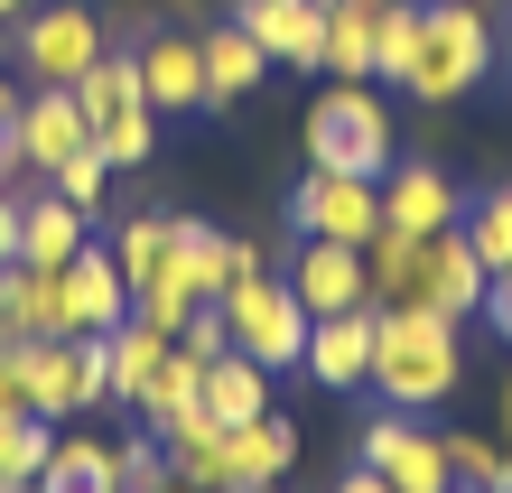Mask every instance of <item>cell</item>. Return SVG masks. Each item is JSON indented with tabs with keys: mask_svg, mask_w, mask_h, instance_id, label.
Wrapping results in <instances>:
<instances>
[{
	"mask_svg": "<svg viewBox=\"0 0 512 493\" xmlns=\"http://www.w3.org/2000/svg\"><path fill=\"white\" fill-rule=\"evenodd\" d=\"M494 56H503V38H494V0H419V19H410V56H401V94H419V103H457V94H475V84L494 75Z\"/></svg>",
	"mask_w": 512,
	"mask_h": 493,
	"instance_id": "6da1fadb",
	"label": "cell"
},
{
	"mask_svg": "<svg viewBox=\"0 0 512 493\" xmlns=\"http://www.w3.org/2000/svg\"><path fill=\"white\" fill-rule=\"evenodd\" d=\"M466 382V345L457 326L429 307H373V391L391 410H438Z\"/></svg>",
	"mask_w": 512,
	"mask_h": 493,
	"instance_id": "7a4b0ae2",
	"label": "cell"
},
{
	"mask_svg": "<svg viewBox=\"0 0 512 493\" xmlns=\"http://www.w3.org/2000/svg\"><path fill=\"white\" fill-rule=\"evenodd\" d=\"M298 149H308V168L382 177V168H391V103L373 94V84H326V94L308 103V131H298Z\"/></svg>",
	"mask_w": 512,
	"mask_h": 493,
	"instance_id": "3957f363",
	"label": "cell"
},
{
	"mask_svg": "<svg viewBox=\"0 0 512 493\" xmlns=\"http://www.w3.org/2000/svg\"><path fill=\"white\" fill-rule=\"evenodd\" d=\"M215 307H224V335H233V354H252L261 373H289V363L308 354V307H298V289H289V280H270V270L233 280Z\"/></svg>",
	"mask_w": 512,
	"mask_h": 493,
	"instance_id": "277c9868",
	"label": "cell"
},
{
	"mask_svg": "<svg viewBox=\"0 0 512 493\" xmlns=\"http://www.w3.org/2000/svg\"><path fill=\"white\" fill-rule=\"evenodd\" d=\"M289 233H317V242H364L382 233V177H345V168H308L289 196Z\"/></svg>",
	"mask_w": 512,
	"mask_h": 493,
	"instance_id": "5b68a950",
	"label": "cell"
},
{
	"mask_svg": "<svg viewBox=\"0 0 512 493\" xmlns=\"http://www.w3.org/2000/svg\"><path fill=\"white\" fill-rule=\"evenodd\" d=\"M112 38H103V10H84V0H38L19 28V66L38 84H75L84 66H94Z\"/></svg>",
	"mask_w": 512,
	"mask_h": 493,
	"instance_id": "8992f818",
	"label": "cell"
},
{
	"mask_svg": "<svg viewBox=\"0 0 512 493\" xmlns=\"http://www.w3.org/2000/svg\"><path fill=\"white\" fill-rule=\"evenodd\" d=\"M364 466L391 484V493H457V475H447V438H429L419 428V410H382L373 428H364Z\"/></svg>",
	"mask_w": 512,
	"mask_h": 493,
	"instance_id": "52a82bcc",
	"label": "cell"
},
{
	"mask_svg": "<svg viewBox=\"0 0 512 493\" xmlns=\"http://www.w3.org/2000/svg\"><path fill=\"white\" fill-rule=\"evenodd\" d=\"M280 280L298 289V307H308V317H354V307H373V280H364V252H354V242H298L289 252V270Z\"/></svg>",
	"mask_w": 512,
	"mask_h": 493,
	"instance_id": "ba28073f",
	"label": "cell"
},
{
	"mask_svg": "<svg viewBox=\"0 0 512 493\" xmlns=\"http://www.w3.org/2000/svg\"><path fill=\"white\" fill-rule=\"evenodd\" d=\"M289 466H298V428L280 410H261V419H243V428L215 438V493H270Z\"/></svg>",
	"mask_w": 512,
	"mask_h": 493,
	"instance_id": "9c48e42d",
	"label": "cell"
},
{
	"mask_svg": "<svg viewBox=\"0 0 512 493\" xmlns=\"http://www.w3.org/2000/svg\"><path fill=\"white\" fill-rule=\"evenodd\" d=\"M382 224L391 233H447V224H466V196L429 159H391L382 168Z\"/></svg>",
	"mask_w": 512,
	"mask_h": 493,
	"instance_id": "30bf717a",
	"label": "cell"
},
{
	"mask_svg": "<svg viewBox=\"0 0 512 493\" xmlns=\"http://www.w3.org/2000/svg\"><path fill=\"white\" fill-rule=\"evenodd\" d=\"M56 289H66V335H112L131 317V280H122V261H112V242H84V252L56 270Z\"/></svg>",
	"mask_w": 512,
	"mask_h": 493,
	"instance_id": "8fae6325",
	"label": "cell"
},
{
	"mask_svg": "<svg viewBox=\"0 0 512 493\" xmlns=\"http://www.w3.org/2000/svg\"><path fill=\"white\" fill-rule=\"evenodd\" d=\"M10 149H19V168L56 177V168L75 159V149H94V131H84V112H75V94H66V84H38V94L19 103V121H10Z\"/></svg>",
	"mask_w": 512,
	"mask_h": 493,
	"instance_id": "7c38bea8",
	"label": "cell"
},
{
	"mask_svg": "<svg viewBox=\"0 0 512 493\" xmlns=\"http://www.w3.org/2000/svg\"><path fill=\"white\" fill-rule=\"evenodd\" d=\"M140 94L149 112H205V38L196 28H159V38H140Z\"/></svg>",
	"mask_w": 512,
	"mask_h": 493,
	"instance_id": "4fadbf2b",
	"label": "cell"
},
{
	"mask_svg": "<svg viewBox=\"0 0 512 493\" xmlns=\"http://www.w3.org/2000/svg\"><path fill=\"white\" fill-rule=\"evenodd\" d=\"M270 66H326V0H233Z\"/></svg>",
	"mask_w": 512,
	"mask_h": 493,
	"instance_id": "5bb4252c",
	"label": "cell"
},
{
	"mask_svg": "<svg viewBox=\"0 0 512 493\" xmlns=\"http://www.w3.org/2000/svg\"><path fill=\"white\" fill-rule=\"evenodd\" d=\"M419 261H429V317H447V326H466V317H485V289H494V270L475 261V242H466L457 224L419 242Z\"/></svg>",
	"mask_w": 512,
	"mask_h": 493,
	"instance_id": "9a60e30c",
	"label": "cell"
},
{
	"mask_svg": "<svg viewBox=\"0 0 512 493\" xmlns=\"http://www.w3.org/2000/svg\"><path fill=\"white\" fill-rule=\"evenodd\" d=\"M308 382L326 391H354V382H373V307H354V317H308Z\"/></svg>",
	"mask_w": 512,
	"mask_h": 493,
	"instance_id": "2e32d148",
	"label": "cell"
},
{
	"mask_svg": "<svg viewBox=\"0 0 512 493\" xmlns=\"http://www.w3.org/2000/svg\"><path fill=\"white\" fill-rule=\"evenodd\" d=\"M0 335H10V345L66 335V289H56V270H28V261L0 270Z\"/></svg>",
	"mask_w": 512,
	"mask_h": 493,
	"instance_id": "e0dca14e",
	"label": "cell"
},
{
	"mask_svg": "<svg viewBox=\"0 0 512 493\" xmlns=\"http://www.w3.org/2000/svg\"><path fill=\"white\" fill-rule=\"evenodd\" d=\"M66 94H75V112H84V131H112V121L149 112V94H140V56H122V47H103L94 66L66 84Z\"/></svg>",
	"mask_w": 512,
	"mask_h": 493,
	"instance_id": "ac0fdd59",
	"label": "cell"
},
{
	"mask_svg": "<svg viewBox=\"0 0 512 493\" xmlns=\"http://www.w3.org/2000/svg\"><path fill=\"white\" fill-rule=\"evenodd\" d=\"M382 19H391V0H326V75L336 84H373Z\"/></svg>",
	"mask_w": 512,
	"mask_h": 493,
	"instance_id": "d6986e66",
	"label": "cell"
},
{
	"mask_svg": "<svg viewBox=\"0 0 512 493\" xmlns=\"http://www.w3.org/2000/svg\"><path fill=\"white\" fill-rule=\"evenodd\" d=\"M196 400H205V419H215V428H243V419L270 410V373H261L252 354H233V345H224V354L196 373Z\"/></svg>",
	"mask_w": 512,
	"mask_h": 493,
	"instance_id": "ffe728a7",
	"label": "cell"
},
{
	"mask_svg": "<svg viewBox=\"0 0 512 493\" xmlns=\"http://www.w3.org/2000/svg\"><path fill=\"white\" fill-rule=\"evenodd\" d=\"M28 354V410L38 419H84L94 400H84V382H75V335H47V345H19Z\"/></svg>",
	"mask_w": 512,
	"mask_h": 493,
	"instance_id": "44dd1931",
	"label": "cell"
},
{
	"mask_svg": "<svg viewBox=\"0 0 512 493\" xmlns=\"http://www.w3.org/2000/svg\"><path fill=\"white\" fill-rule=\"evenodd\" d=\"M196 38H205V112H215V103H233V94H252V84L270 75V56L252 47V28H243V19L196 28Z\"/></svg>",
	"mask_w": 512,
	"mask_h": 493,
	"instance_id": "7402d4cb",
	"label": "cell"
},
{
	"mask_svg": "<svg viewBox=\"0 0 512 493\" xmlns=\"http://www.w3.org/2000/svg\"><path fill=\"white\" fill-rule=\"evenodd\" d=\"M84 224H94V214H75L66 196L47 187L38 205L19 214V261H28V270H66V261L84 252Z\"/></svg>",
	"mask_w": 512,
	"mask_h": 493,
	"instance_id": "603a6c76",
	"label": "cell"
},
{
	"mask_svg": "<svg viewBox=\"0 0 512 493\" xmlns=\"http://www.w3.org/2000/svg\"><path fill=\"white\" fill-rule=\"evenodd\" d=\"M261 270V252L243 233H224V224H196L187 214V280H196V298H224L233 280H252Z\"/></svg>",
	"mask_w": 512,
	"mask_h": 493,
	"instance_id": "cb8c5ba5",
	"label": "cell"
},
{
	"mask_svg": "<svg viewBox=\"0 0 512 493\" xmlns=\"http://www.w3.org/2000/svg\"><path fill=\"white\" fill-rule=\"evenodd\" d=\"M103 345H112V400H131V410H140V400H149V382H159V363H168V345H177V335H159L149 317H122V326L103 335Z\"/></svg>",
	"mask_w": 512,
	"mask_h": 493,
	"instance_id": "d4e9b609",
	"label": "cell"
},
{
	"mask_svg": "<svg viewBox=\"0 0 512 493\" xmlns=\"http://www.w3.org/2000/svg\"><path fill=\"white\" fill-rule=\"evenodd\" d=\"M38 493H122V484H112V447H103V438H84V428H56Z\"/></svg>",
	"mask_w": 512,
	"mask_h": 493,
	"instance_id": "484cf974",
	"label": "cell"
},
{
	"mask_svg": "<svg viewBox=\"0 0 512 493\" xmlns=\"http://www.w3.org/2000/svg\"><path fill=\"white\" fill-rule=\"evenodd\" d=\"M47 447H56V419H38V410H10V419H0V493H10V484H38L47 475Z\"/></svg>",
	"mask_w": 512,
	"mask_h": 493,
	"instance_id": "4316f807",
	"label": "cell"
},
{
	"mask_svg": "<svg viewBox=\"0 0 512 493\" xmlns=\"http://www.w3.org/2000/svg\"><path fill=\"white\" fill-rule=\"evenodd\" d=\"M457 233L475 242V261H485V270H512V187H485V196L466 205Z\"/></svg>",
	"mask_w": 512,
	"mask_h": 493,
	"instance_id": "83f0119b",
	"label": "cell"
},
{
	"mask_svg": "<svg viewBox=\"0 0 512 493\" xmlns=\"http://www.w3.org/2000/svg\"><path fill=\"white\" fill-rule=\"evenodd\" d=\"M112 484H122V493H168L177 484V466H168V447H159V428H149V419H140V438L112 447Z\"/></svg>",
	"mask_w": 512,
	"mask_h": 493,
	"instance_id": "f1b7e54d",
	"label": "cell"
},
{
	"mask_svg": "<svg viewBox=\"0 0 512 493\" xmlns=\"http://www.w3.org/2000/svg\"><path fill=\"white\" fill-rule=\"evenodd\" d=\"M196 373H205V363H196L187 345H168V363H159V382H149V400H140V419L159 428V419H177V410H196Z\"/></svg>",
	"mask_w": 512,
	"mask_h": 493,
	"instance_id": "f546056e",
	"label": "cell"
},
{
	"mask_svg": "<svg viewBox=\"0 0 512 493\" xmlns=\"http://www.w3.org/2000/svg\"><path fill=\"white\" fill-rule=\"evenodd\" d=\"M47 187H56V196H66L75 214H103V187H112V159H103V149H75V159H66V168H56V177H47Z\"/></svg>",
	"mask_w": 512,
	"mask_h": 493,
	"instance_id": "4dcf8cb0",
	"label": "cell"
},
{
	"mask_svg": "<svg viewBox=\"0 0 512 493\" xmlns=\"http://www.w3.org/2000/svg\"><path fill=\"white\" fill-rule=\"evenodd\" d=\"M447 475H457V484H503V438H466V428H447Z\"/></svg>",
	"mask_w": 512,
	"mask_h": 493,
	"instance_id": "1f68e13d",
	"label": "cell"
},
{
	"mask_svg": "<svg viewBox=\"0 0 512 493\" xmlns=\"http://www.w3.org/2000/svg\"><path fill=\"white\" fill-rule=\"evenodd\" d=\"M122 19H131V38H159V28H187L196 19V0H131Z\"/></svg>",
	"mask_w": 512,
	"mask_h": 493,
	"instance_id": "d6a6232c",
	"label": "cell"
},
{
	"mask_svg": "<svg viewBox=\"0 0 512 493\" xmlns=\"http://www.w3.org/2000/svg\"><path fill=\"white\" fill-rule=\"evenodd\" d=\"M10 410H28V354L0 345V419H10Z\"/></svg>",
	"mask_w": 512,
	"mask_h": 493,
	"instance_id": "836d02e7",
	"label": "cell"
},
{
	"mask_svg": "<svg viewBox=\"0 0 512 493\" xmlns=\"http://www.w3.org/2000/svg\"><path fill=\"white\" fill-rule=\"evenodd\" d=\"M19 214H28V205H19L10 187H0V270H10V261H19Z\"/></svg>",
	"mask_w": 512,
	"mask_h": 493,
	"instance_id": "e575fe53",
	"label": "cell"
},
{
	"mask_svg": "<svg viewBox=\"0 0 512 493\" xmlns=\"http://www.w3.org/2000/svg\"><path fill=\"white\" fill-rule=\"evenodd\" d=\"M336 493H391V484H382V475H373V466H354V475H345V484H336Z\"/></svg>",
	"mask_w": 512,
	"mask_h": 493,
	"instance_id": "d590c367",
	"label": "cell"
},
{
	"mask_svg": "<svg viewBox=\"0 0 512 493\" xmlns=\"http://www.w3.org/2000/svg\"><path fill=\"white\" fill-rule=\"evenodd\" d=\"M10 121H19V94H10V84H0V140H10Z\"/></svg>",
	"mask_w": 512,
	"mask_h": 493,
	"instance_id": "8d00e7d4",
	"label": "cell"
},
{
	"mask_svg": "<svg viewBox=\"0 0 512 493\" xmlns=\"http://www.w3.org/2000/svg\"><path fill=\"white\" fill-rule=\"evenodd\" d=\"M494 419H503V447H512V382H503V400H494Z\"/></svg>",
	"mask_w": 512,
	"mask_h": 493,
	"instance_id": "74e56055",
	"label": "cell"
},
{
	"mask_svg": "<svg viewBox=\"0 0 512 493\" xmlns=\"http://www.w3.org/2000/svg\"><path fill=\"white\" fill-rule=\"evenodd\" d=\"M10 168H19V149H10V140H0V187H10Z\"/></svg>",
	"mask_w": 512,
	"mask_h": 493,
	"instance_id": "f35d334b",
	"label": "cell"
},
{
	"mask_svg": "<svg viewBox=\"0 0 512 493\" xmlns=\"http://www.w3.org/2000/svg\"><path fill=\"white\" fill-rule=\"evenodd\" d=\"M19 10H38V0H0V19H19Z\"/></svg>",
	"mask_w": 512,
	"mask_h": 493,
	"instance_id": "ab89813d",
	"label": "cell"
},
{
	"mask_svg": "<svg viewBox=\"0 0 512 493\" xmlns=\"http://www.w3.org/2000/svg\"><path fill=\"white\" fill-rule=\"evenodd\" d=\"M494 493H512V447H503V484H494Z\"/></svg>",
	"mask_w": 512,
	"mask_h": 493,
	"instance_id": "60d3db41",
	"label": "cell"
},
{
	"mask_svg": "<svg viewBox=\"0 0 512 493\" xmlns=\"http://www.w3.org/2000/svg\"><path fill=\"white\" fill-rule=\"evenodd\" d=\"M457 493H494V484H457Z\"/></svg>",
	"mask_w": 512,
	"mask_h": 493,
	"instance_id": "b9f144b4",
	"label": "cell"
},
{
	"mask_svg": "<svg viewBox=\"0 0 512 493\" xmlns=\"http://www.w3.org/2000/svg\"><path fill=\"white\" fill-rule=\"evenodd\" d=\"M168 493H205V484H168Z\"/></svg>",
	"mask_w": 512,
	"mask_h": 493,
	"instance_id": "7bdbcfd3",
	"label": "cell"
},
{
	"mask_svg": "<svg viewBox=\"0 0 512 493\" xmlns=\"http://www.w3.org/2000/svg\"><path fill=\"white\" fill-rule=\"evenodd\" d=\"M0 345H10V335H0Z\"/></svg>",
	"mask_w": 512,
	"mask_h": 493,
	"instance_id": "ee69618b",
	"label": "cell"
}]
</instances>
